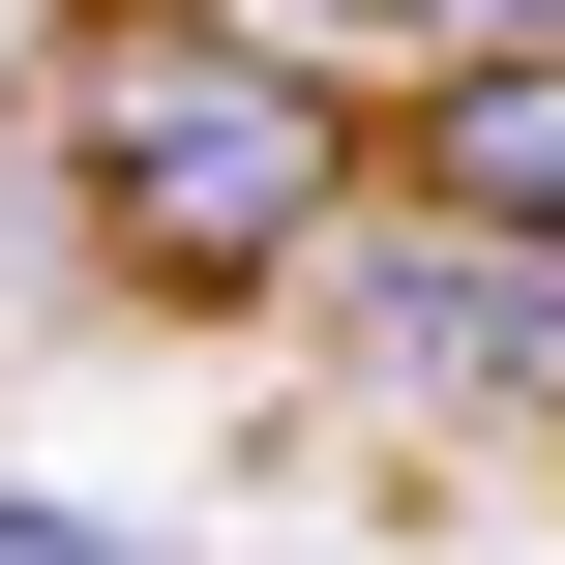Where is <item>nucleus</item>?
Listing matches in <instances>:
<instances>
[{"label": "nucleus", "mask_w": 565, "mask_h": 565, "mask_svg": "<svg viewBox=\"0 0 565 565\" xmlns=\"http://www.w3.org/2000/svg\"><path fill=\"white\" fill-rule=\"evenodd\" d=\"M298 328H328V387H358L387 447H565V268L447 238V209H358V238L298 268Z\"/></svg>", "instance_id": "nucleus-2"}, {"label": "nucleus", "mask_w": 565, "mask_h": 565, "mask_svg": "<svg viewBox=\"0 0 565 565\" xmlns=\"http://www.w3.org/2000/svg\"><path fill=\"white\" fill-rule=\"evenodd\" d=\"M298 60H358V89H447V60H565V0H268Z\"/></svg>", "instance_id": "nucleus-4"}, {"label": "nucleus", "mask_w": 565, "mask_h": 565, "mask_svg": "<svg viewBox=\"0 0 565 565\" xmlns=\"http://www.w3.org/2000/svg\"><path fill=\"white\" fill-rule=\"evenodd\" d=\"M387 209L565 268V60H447V89H387Z\"/></svg>", "instance_id": "nucleus-3"}, {"label": "nucleus", "mask_w": 565, "mask_h": 565, "mask_svg": "<svg viewBox=\"0 0 565 565\" xmlns=\"http://www.w3.org/2000/svg\"><path fill=\"white\" fill-rule=\"evenodd\" d=\"M30 209L119 268V298H298L358 209H387V89L298 60L268 0H89V60L30 89Z\"/></svg>", "instance_id": "nucleus-1"}, {"label": "nucleus", "mask_w": 565, "mask_h": 565, "mask_svg": "<svg viewBox=\"0 0 565 565\" xmlns=\"http://www.w3.org/2000/svg\"><path fill=\"white\" fill-rule=\"evenodd\" d=\"M0 565H149V536H89V507H30V477H0Z\"/></svg>", "instance_id": "nucleus-5"}]
</instances>
